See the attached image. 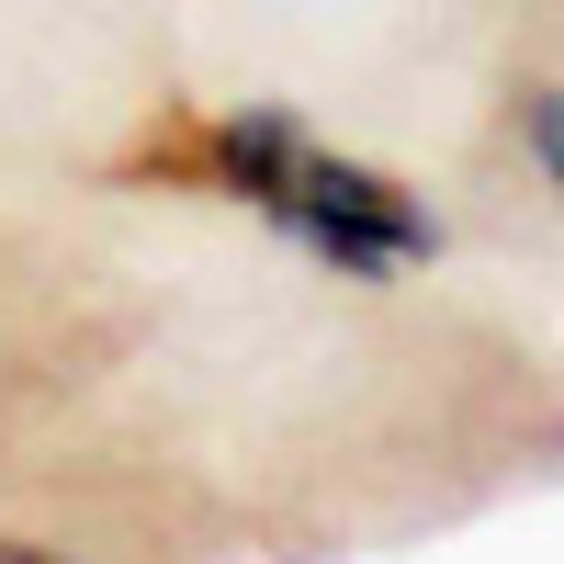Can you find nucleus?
Instances as JSON below:
<instances>
[{
  "label": "nucleus",
  "instance_id": "nucleus-2",
  "mask_svg": "<svg viewBox=\"0 0 564 564\" xmlns=\"http://www.w3.org/2000/svg\"><path fill=\"white\" fill-rule=\"evenodd\" d=\"M294 159H305V124L282 113V102H249V113H215L204 124V181L226 204H282V181H294Z\"/></svg>",
  "mask_w": 564,
  "mask_h": 564
},
{
  "label": "nucleus",
  "instance_id": "nucleus-3",
  "mask_svg": "<svg viewBox=\"0 0 564 564\" xmlns=\"http://www.w3.org/2000/svg\"><path fill=\"white\" fill-rule=\"evenodd\" d=\"M520 148H531V170H542V193L564 204V90H553V79L520 90Z\"/></svg>",
  "mask_w": 564,
  "mask_h": 564
},
{
  "label": "nucleus",
  "instance_id": "nucleus-1",
  "mask_svg": "<svg viewBox=\"0 0 564 564\" xmlns=\"http://www.w3.org/2000/svg\"><path fill=\"white\" fill-rule=\"evenodd\" d=\"M260 226H271V238H294L316 271L372 282V294H384L395 271H417V260H441V249H452V238H441V215L417 204L395 170L339 159V148H305L294 181H282V204H260Z\"/></svg>",
  "mask_w": 564,
  "mask_h": 564
}]
</instances>
